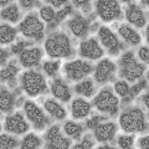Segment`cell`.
<instances>
[{
	"mask_svg": "<svg viewBox=\"0 0 149 149\" xmlns=\"http://www.w3.org/2000/svg\"><path fill=\"white\" fill-rule=\"evenodd\" d=\"M98 37L102 45L108 50L111 55H118L119 50L123 49V44L119 42L118 37L114 35V32L107 26H101L98 29Z\"/></svg>",
	"mask_w": 149,
	"mask_h": 149,
	"instance_id": "9c48e42d",
	"label": "cell"
},
{
	"mask_svg": "<svg viewBox=\"0 0 149 149\" xmlns=\"http://www.w3.org/2000/svg\"><path fill=\"white\" fill-rule=\"evenodd\" d=\"M19 30L25 37H29L35 41H40L45 34V26L35 13H31L25 16V19L19 25Z\"/></svg>",
	"mask_w": 149,
	"mask_h": 149,
	"instance_id": "5b68a950",
	"label": "cell"
},
{
	"mask_svg": "<svg viewBox=\"0 0 149 149\" xmlns=\"http://www.w3.org/2000/svg\"><path fill=\"white\" fill-rule=\"evenodd\" d=\"M1 19L10 22H16L20 19V13L16 5H10L1 10Z\"/></svg>",
	"mask_w": 149,
	"mask_h": 149,
	"instance_id": "f1b7e54d",
	"label": "cell"
},
{
	"mask_svg": "<svg viewBox=\"0 0 149 149\" xmlns=\"http://www.w3.org/2000/svg\"><path fill=\"white\" fill-rule=\"evenodd\" d=\"M45 50L50 57L54 58L70 57L73 54L71 41H70L68 36L62 32L51 34L45 41Z\"/></svg>",
	"mask_w": 149,
	"mask_h": 149,
	"instance_id": "6da1fadb",
	"label": "cell"
},
{
	"mask_svg": "<svg viewBox=\"0 0 149 149\" xmlns=\"http://www.w3.org/2000/svg\"><path fill=\"white\" fill-rule=\"evenodd\" d=\"M49 3L51 4V5H54V6H61L66 1H65V0H50Z\"/></svg>",
	"mask_w": 149,
	"mask_h": 149,
	"instance_id": "f6af8a7d",
	"label": "cell"
},
{
	"mask_svg": "<svg viewBox=\"0 0 149 149\" xmlns=\"http://www.w3.org/2000/svg\"><path fill=\"white\" fill-rule=\"evenodd\" d=\"M41 57H42V50L39 47H29L20 54L19 60H20V62L24 67L30 68L37 66L41 61Z\"/></svg>",
	"mask_w": 149,
	"mask_h": 149,
	"instance_id": "2e32d148",
	"label": "cell"
},
{
	"mask_svg": "<svg viewBox=\"0 0 149 149\" xmlns=\"http://www.w3.org/2000/svg\"><path fill=\"white\" fill-rule=\"evenodd\" d=\"M138 57L142 60L144 63H148L149 62V50L147 46H143V47L139 49L138 51Z\"/></svg>",
	"mask_w": 149,
	"mask_h": 149,
	"instance_id": "f35d334b",
	"label": "cell"
},
{
	"mask_svg": "<svg viewBox=\"0 0 149 149\" xmlns=\"http://www.w3.org/2000/svg\"><path fill=\"white\" fill-rule=\"evenodd\" d=\"M22 90L30 97H36L46 91V81L42 74L35 71H26L21 74L20 78Z\"/></svg>",
	"mask_w": 149,
	"mask_h": 149,
	"instance_id": "277c9868",
	"label": "cell"
},
{
	"mask_svg": "<svg viewBox=\"0 0 149 149\" xmlns=\"http://www.w3.org/2000/svg\"><path fill=\"white\" fill-rule=\"evenodd\" d=\"M134 143V136H119L117 139V144L119 148L128 149L133 146Z\"/></svg>",
	"mask_w": 149,
	"mask_h": 149,
	"instance_id": "836d02e7",
	"label": "cell"
},
{
	"mask_svg": "<svg viewBox=\"0 0 149 149\" xmlns=\"http://www.w3.org/2000/svg\"><path fill=\"white\" fill-rule=\"evenodd\" d=\"M138 147L143 148V149H147L149 147V138L148 137H142L138 142Z\"/></svg>",
	"mask_w": 149,
	"mask_h": 149,
	"instance_id": "60d3db41",
	"label": "cell"
},
{
	"mask_svg": "<svg viewBox=\"0 0 149 149\" xmlns=\"http://www.w3.org/2000/svg\"><path fill=\"white\" fill-rule=\"evenodd\" d=\"M119 124L123 132L125 133H138L144 132L148 125L143 111L141 108H128L119 117Z\"/></svg>",
	"mask_w": 149,
	"mask_h": 149,
	"instance_id": "7a4b0ae2",
	"label": "cell"
},
{
	"mask_svg": "<svg viewBox=\"0 0 149 149\" xmlns=\"http://www.w3.org/2000/svg\"><path fill=\"white\" fill-rule=\"evenodd\" d=\"M63 130L68 137L74 138V139H80L81 134L83 132V127L80 123H74L72 120H67L63 125Z\"/></svg>",
	"mask_w": 149,
	"mask_h": 149,
	"instance_id": "484cf974",
	"label": "cell"
},
{
	"mask_svg": "<svg viewBox=\"0 0 149 149\" xmlns=\"http://www.w3.org/2000/svg\"><path fill=\"white\" fill-rule=\"evenodd\" d=\"M72 13V5H65L63 9H61L60 11L56 13L55 15V24H57V22H61L62 20H65V17L67 15Z\"/></svg>",
	"mask_w": 149,
	"mask_h": 149,
	"instance_id": "e575fe53",
	"label": "cell"
},
{
	"mask_svg": "<svg viewBox=\"0 0 149 149\" xmlns=\"http://www.w3.org/2000/svg\"><path fill=\"white\" fill-rule=\"evenodd\" d=\"M46 148H51V149H66L71 147V139L66 138L62 136L60 132V127L57 124L52 125L49 130L46 132Z\"/></svg>",
	"mask_w": 149,
	"mask_h": 149,
	"instance_id": "30bf717a",
	"label": "cell"
},
{
	"mask_svg": "<svg viewBox=\"0 0 149 149\" xmlns=\"http://www.w3.org/2000/svg\"><path fill=\"white\" fill-rule=\"evenodd\" d=\"M6 132L13 134H24L29 130V124L25 120V117L21 113L11 114L5 119V124H4Z\"/></svg>",
	"mask_w": 149,
	"mask_h": 149,
	"instance_id": "7c38bea8",
	"label": "cell"
},
{
	"mask_svg": "<svg viewBox=\"0 0 149 149\" xmlns=\"http://www.w3.org/2000/svg\"><path fill=\"white\" fill-rule=\"evenodd\" d=\"M56 13L51 6H42L40 9V17L45 22H54Z\"/></svg>",
	"mask_w": 149,
	"mask_h": 149,
	"instance_id": "4dcf8cb0",
	"label": "cell"
},
{
	"mask_svg": "<svg viewBox=\"0 0 149 149\" xmlns=\"http://www.w3.org/2000/svg\"><path fill=\"white\" fill-rule=\"evenodd\" d=\"M118 34L122 36V39L125 41V42H128L129 45L136 46V45L141 44V41H142L141 35H139L133 27H130L129 25L122 24L118 27Z\"/></svg>",
	"mask_w": 149,
	"mask_h": 149,
	"instance_id": "44dd1931",
	"label": "cell"
},
{
	"mask_svg": "<svg viewBox=\"0 0 149 149\" xmlns=\"http://www.w3.org/2000/svg\"><path fill=\"white\" fill-rule=\"evenodd\" d=\"M125 19L128 22L137 27H143L147 24V16L144 15L143 10L133 3H129L128 8L125 9Z\"/></svg>",
	"mask_w": 149,
	"mask_h": 149,
	"instance_id": "e0dca14e",
	"label": "cell"
},
{
	"mask_svg": "<svg viewBox=\"0 0 149 149\" xmlns=\"http://www.w3.org/2000/svg\"><path fill=\"white\" fill-rule=\"evenodd\" d=\"M17 146H19V142L14 137L9 136V134H1L0 136V148L1 149L16 148Z\"/></svg>",
	"mask_w": 149,
	"mask_h": 149,
	"instance_id": "f546056e",
	"label": "cell"
},
{
	"mask_svg": "<svg viewBox=\"0 0 149 149\" xmlns=\"http://www.w3.org/2000/svg\"><path fill=\"white\" fill-rule=\"evenodd\" d=\"M19 72V68L15 66V61H11L5 68L1 70L0 72V78L1 82H9L16 77V73Z\"/></svg>",
	"mask_w": 149,
	"mask_h": 149,
	"instance_id": "4316f807",
	"label": "cell"
},
{
	"mask_svg": "<svg viewBox=\"0 0 149 149\" xmlns=\"http://www.w3.org/2000/svg\"><path fill=\"white\" fill-rule=\"evenodd\" d=\"M74 91L78 95H82L85 97H91L95 92V86H93V82L91 78H86V80L81 81L80 83H77L76 87H74Z\"/></svg>",
	"mask_w": 149,
	"mask_h": 149,
	"instance_id": "d4e9b609",
	"label": "cell"
},
{
	"mask_svg": "<svg viewBox=\"0 0 149 149\" xmlns=\"http://www.w3.org/2000/svg\"><path fill=\"white\" fill-rule=\"evenodd\" d=\"M80 55L88 60H98L103 56V49L100 46L95 37L82 41L80 45Z\"/></svg>",
	"mask_w": 149,
	"mask_h": 149,
	"instance_id": "4fadbf2b",
	"label": "cell"
},
{
	"mask_svg": "<svg viewBox=\"0 0 149 149\" xmlns=\"http://www.w3.org/2000/svg\"><path fill=\"white\" fill-rule=\"evenodd\" d=\"M92 130H93V136H95L96 141L104 143V142H109L113 139L116 132H117V125L113 122L98 123Z\"/></svg>",
	"mask_w": 149,
	"mask_h": 149,
	"instance_id": "5bb4252c",
	"label": "cell"
},
{
	"mask_svg": "<svg viewBox=\"0 0 149 149\" xmlns=\"http://www.w3.org/2000/svg\"><path fill=\"white\" fill-rule=\"evenodd\" d=\"M0 54H1V65H5V61H6V58H8V51L6 50H4L1 49L0 50Z\"/></svg>",
	"mask_w": 149,
	"mask_h": 149,
	"instance_id": "ee69618b",
	"label": "cell"
},
{
	"mask_svg": "<svg viewBox=\"0 0 149 149\" xmlns=\"http://www.w3.org/2000/svg\"><path fill=\"white\" fill-rule=\"evenodd\" d=\"M44 106H45V109H46V112H47L49 114H51L52 117H55L56 119H65L66 118V109L63 108V107L60 104V103H57L55 100H46L45 101V103H44Z\"/></svg>",
	"mask_w": 149,
	"mask_h": 149,
	"instance_id": "7402d4cb",
	"label": "cell"
},
{
	"mask_svg": "<svg viewBox=\"0 0 149 149\" xmlns=\"http://www.w3.org/2000/svg\"><path fill=\"white\" fill-rule=\"evenodd\" d=\"M73 148L74 149H91V148H93V142L91 139L85 138L80 144H76Z\"/></svg>",
	"mask_w": 149,
	"mask_h": 149,
	"instance_id": "ab89813d",
	"label": "cell"
},
{
	"mask_svg": "<svg viewBox=\"0 0 149 149\" xmlns=\"http://www.w3.org/2000/svg\"><path fill=\"white\" fill-rule=\"evenodd\" d=\"M71 112H72V117L74 119H82L90 114L91 104L82 98H76V100L72 101Z\"/></svg>",
	"mask_w": 149,
	"mask_h": 149,
	"instance_id": "ffe728a7",
	"label": "cell"
},
{
	"mask_svg": "<svg viewBox=\"0 0 149 149\" xmlns=\"http://www.w3.org/2000/svg\"><path fill=\"white\" fill-rule=\"evenodd\" d=\"M30 45H32L31 41L20 40V41H17V44H15V45L11 46V51H13V54H15V55H20L22 51L26 50L27 46H30Z\"/></svg>",
	"mask_w": 149,
	"mask_h": 149,
	"instance_id": "d590c367",
	"label": "cell"
},
{
	"mask_svg": "<svg viewBox=\"0 0 149 149\" xmlns=\"http://www.w3.org/2000/svg\"><path fill=\"white\" fill-rule=\"evenodd\" d=\"M96 11L104 22H111L116 19L122 17V10L118 1L112 0H98L96 1Z\"/></svg>",
	"mask_w": 149,
	"mask_h": 149,
	"instance_id": "52a82bcc",
	"label": "cell"
},
{
	"mask_svg": "<svg viewBox=\"0 0 149 149\" xmlns=\"http://www.w3.org/2000/svg\"><path fill=\"white\" fill-rule=\"evenodd\" d=\"M143 88H147V80H141L137 85H134L133 87H129V96L134 97V96L139 95V92H141Z\"/></svg>",
	"mask_w": 149,
	"mask_h": 149,
	"instance_id": "8d00e7d4",
	"label": "cell"
},
{
	"mask_svg": "<svg viewBox=\"0 0 149 149\" xmlns=\"http://www.w3.org/2000/svg\"><path fill=\"white\" fill-rule=\"evenodd\" d=\"M63 71L66 72L68 78H71L72 81H80L93 71V66L87 61L74 60V61L65 63Z\"/></svg>",
	"mask_w": 149,
	"mask_h": 149,
	"instance_id": "ba28073f",
	"label": "cell"
},
{
	"mask_svg": "<svg viewBox=\"0 0 149 149\" xmlns=\"http://www.w3.org/2000/svg\"><path fill=\"white\" fill-rule=\"evenodd\" d=\"M118 104H119L118 98L113 95L112 90L108 87L101 90L100 93L93 100V106L97 109L100 112H103V113H108L111 116H114L117 113Z\"/></svg>",
	"mask_w": 149,
	"mask_h": 149,
	"instance_id": "8992f818",
	"label": "cell"
},
{
	"mask_svg": "<svg viewBox=\"0 0 149 149\" xmlns=\"http://www.w3.org/2000/svg\"><path fill=\"white\" fill-rule=\"evenodd\" d=\"M104 120H106L104 116H93L91 119H88L87 122H86V127H87L88 129H93L98 123L104 122Z\"/></svg>",
	"mask_w": 149,
	"mask_h": 149,
	"instance_id": "74e56055",
	"label": "cell"
},
{
	"mask_svg": "<svg viewBox=\"0 0 149 149\" xmlns=\"http://www.w3.org/2000/svg\"><path fill=\"white\" fill-rule=\"evenodd\" d=\"M60 65H61V62H60L58 60L57 61H45L44 71H45V73L47 74V76H54V74L58 71Z\"/></svg>",
	"mask_w": 149,
	"mask_h": 149,
	"instance_id": "d6a6232c",
	"label": "cell"
},
{
	"mask_svg": "<svg viewBox=\"0 0 149 149\" xmlns=\"http://www.w3.org/2000/svg\"><path fill=\"white\" fill-rule=\"evenodd\" d=\"M72 4L76 6H85V5H90V1H86V0H74Z\"/></svg>",
	"mask_w": 149,
	"mask_h": 149,
	"instance_id": "7bdbcfd3",
	"label": "cell"
},
{
	"mask_svg": "<svg viewBox=\"0 0 149 149\" xmlns=\"http://www.w3.org/2000/svg\"><path fill=\"white\" fill-rule=\"evenodd\" d=\"M143 102H144V104H146V106H148V102H149V97H148V95H144V97H143Z\"/></svg>",
	"mask_w": 149,
	"mask_h": 149,
	"instance_id": "bcb514c9",
	"label": "cell"
},
{
	"mask_svg": "<svg viewBox=\"0 0 149 149\" xmlns=\"http://www.w3.org/2000/svg\"><path fill=\"white\" fill-rule=\"evenodd\" d=\"M41 144H42V142H41V139L39 137L35 136L34 133H29L22 139L20 147L22 149H35V148H40Z\"/></svg>",
	"mask_w": 149,
	"mask_h": 149,
	"instance_id": "83f0119b",
	"label": "cell"
},
{
	"mask_svg": "<svg viewBox=\"0 0 149 149\" xmlns=\"http://www.w3.org/2000/svg\"><path fill=\"white\" fill-rule=\"evenodd\" d=\"M24 111L27 119L34 124L36 129H44L46 123H47V118L45 117L42 109L37 104H35L31 101H26L24 103Z\"/></svg>",
	"mask_w": 149,
	"mask_h": 149,
	"instance_id": "8fae6325",
	"label": "cell"
},
{
	"mask_svg": "<svg viewBox=\"0 0 149 149\" xmlns=\"http://www.w3.org/2000/svg\"><path fill=\"white\" fill-rule=\"evenodd\" d=\"M51 92L55 96V98H57L62 102H68L71 98V91L70 87L62 78H55L51 83Z\"/></svg>",
	"mask_w": 149,
	"mask_h": 149,
	"instance_id": "d6986e66",
	"label": "cell"
},
{
	"mask_svg": "<svg viewBox=\"0 0 149 149\" xmlns=\"http://www.w3.org/2000/svg\"><path fill=\"white\" fill-rule=\"evenodd\" d=\"M19 4H20L21 8H24V9H30L35 3L31 1V0H20V1H19Z\"/></svg>",
	"mask_w": 149,
	"mask_h": 149,
	"instance_id": "b9f144b4",
	"label": "cell"
},
{
	"mask_svg": "<svg viewBox=\"0 0 149 149\" xmlns=\"http://www.w3.org/2000/svg\"><path fill=\"white\" fill-rule=\"evenodd\" d=\"M16 37V30L8 24H1L0 25V42L3 45L11 44Z\"/></svg>",
	"mask_w": 149,
	"mask_h": 149,
	"instance_id": "cb8c5ba5",
	"label": "cell"
},
{
	"mask_svg": "<svg viewBox=\"0 0 149 149\" xmlns=\"http://www.w3.org/2000/svg\"><path fill=\"white\" fill-rule=\"evenodd\" d=\"M116 71V65L108 58L98 62L95 68V80L97 83H106Z\"/></svg>",
	"mask_w": 149,
	"mask_h": 149,
	"instance_id": "9a60e30c",
	"label": "cell"
},
{
	"mask_svg": "<svg viewBox=\"0 0 149 149\" xmlns=\"http://www.w3.org/2000/svg\"><path fill=\"white\" fill-rule=\"evenodd\" d=\"M68 27L71 32L77 37H85L90 30V22L80 14H76L71 20L68 21Z\"/></svg>",
	"mask_w": 149,
	"mask_h": 149,
	"instance_id": "ac0fdd59",
	"label": "cell"
},
{
	"mask_svg": "<svg viewBox=\"0 0 149 149\" xmlns=\"http://www.w3.org/2000/svg\"><path fill=\"white\" fill-rule=\"evenodd\" d=\"M119 65V76L125 78L128 82H136L139 78H142L146 71V65L139 63L132 51H128L122 56Z\"/></svg>",
	"mask_w": 149,
	"mask_h": 149,
	"instance_id": "3957f363",
	"label": "cell"
},
{
	"mask_svg": "<svg viewBox=\"0 0 149 149\" xmlns=\"http://www.w3.org/2000/svg\"><path fill=\"white\" fill-rule=\"evenodd\" d=\"M14 107V96L9 92L5 87H1L0 91V109L3 113L10 112Z\"/></svg>",
	"mask_w": 149,
	"mask_h": 149,
	"instance_id": "603a6c76",
	"label": "cell"
},
{
	"mask_svg": "<svg viewBox=\"0 0 149 149\" xmlns=\"http://www.w3.org/2000/svg\"><path fill=\"white\" fill-rule=\"evenodd\" d=\"M114 91L118 96L125 98L129 96V85L125 81H118L114 83Z\"/></svg>",
	"mask_w": 149,
	"mask_h": 149,
	"instance_id": "1f68e13d",
	"label": "cell"
},
{
	"mask_svg": "<svg viewBox=\"0 0 149 149\" xmlns=\"http://www.w3.org/2000/svg\"><path fill=\"white\" fill-rule=\"evenodd\" d=\"M9 3H10V1H9V0H3V1L0 3V5H1V6H5L6 4H9Z\"/></svg>",
	"mask_w": 149,
	"mask_h": 149,
	"instance_id": "7dc6e473",
	"label": "cell"
}]
</instances>
